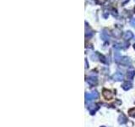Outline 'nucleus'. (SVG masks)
I'll return each mask as SVG.
<instances>
[{
	"mask_svg": "<svg viewBox=\"0 0 135 127\" xmlns=\"http://www.w3.org/2000/svg\"><path fill=\"white\" fill-rule=\"evenodd\" d=\"M85 65H86V68H87V67H89V66H88V65H88V64H87V59H85Z\"/></svg>",
	"mask_w": 135,
	"mask_h": 127,
	"instance_id": "22",
	"label": "nucleus"
},
{
	"mask_svg": "<svg viewBox=\"0 0 135 127\" xmlns=\"http://www.w3.org/2000/svg\"><path fill=\"white\" fill-rule=\"evenodd\" d=\"M122 87H123V89L125 90V91H128V90H130L133 87V85H132V83L129 82V81H125V82H123V84L122 85Z\"/></svg>",
	"mask_w": 135,
	"mask_h": 127,
	"instance_id": "7",
	"label": "nucleus"
},
{
	"mask_svg": "<svg viewBox=\"0 0 135 127\" xmlns=\"http://www.w3.org/2000/svg\"><path fill=\"white\" fill-rule=\"evenodd\" d=\"M123 78H124V75H123V74L121 73V72H117V73L114 74L113 76H112V79H113L114 81H123Z\"/></svg>",
	"mask_w": 135,
	"mask_h": 127,
	"instance_id": "3",
	"label": "nucleus"
},
{
	"mask_svg": "<svg viewBox=\"0 0 135 127\" xmlns=\"http://www.w3.org/2000/svg\"><path fill=\"white\" fill-rule=\"evenodd\" d=\"M121 59H122V57H121L120 53H118V52L114 53V60H115V62H117V63L120 62V61H121Z\"/></svg>",
	"mask_w": 135,
	"mask_h": 127,
	"instance_id": "11",
	"label": "nucleus"
},
{
	"mask_svg": "<svg viewBox=\"0 0 135 127\" xmlns=\"http://www.w3.org/2000/svg\"><path fill=\"white\" fill-rule=\"evenodd\" d=\"M113 34H114V36H119L120 35H121V32H119V30H113Z\"/></svg>",
	"mask_w": 135,
	"mask_h": 127,
	"instance_id": "17",
	"label": "nucleus"
},
{
	"mask_svg": "<svg viewBox=\"0 0 135 127\" xmlns=\"http://www.w3.org/2000/svg\"><path fill=\"white\" fill-rule=\"evenodd\" d=\"M90 94H91V96H92L93 99H97L98 97H99V93H98L97 91H93Z\"/></svg>",
	"mask_w": 135,
	"mask_h": 127,
	"instance_id": "13",
	"label": "nucleus"
},
{
	"mask_svg": "<svg viewBox=\"0 0 135 127\" xmlns=\"http://www.w3.org/2000/svg\"><path fill=\"white\" fill-rule=\"evenodd\" d=\"M114 48L116 49H123L128 47V43L127 42H116L114 43Z\"/></svg>",
	"mask_w": 135,
	"mask_h": 127,
	"instance_id": "2",
	"label": "nucleus"
},
{
	"mask_svg": "<svg viewBox=\"0 0 135 127\" xmlns=\"http://www.w3.org/2000/svg\"><path fill=\"white\" fill-rule=\"evenodd\" d=\"M101 127H106V126H101Z\"/></svg>",
	"mask_w": 135,
	"mask_h": 127,
	"instance_id": "24",
	"label": "nucleus"
},
{
	"mask_svg": "<svg viewBox=\"0 0 135 127\" xmlns=\"http://www.w3.org/2000/svg\"><path fill=\"white\" fill-rule=\"evenodd\" d=\"M91 59H92L93 60H96V59H98V58H97V53H96V54H92V55H91Z\"/></svg>",
	"mask_w": 135,
	"mask_h": 127,
	"instance_id": "19",
	"label": "nucleus"
},
{
	"mask_svg": "<svg viewBox=\"0 0 135 127\" xmlns=\"http://www.w3.org/2000/svg\"><path fill=\"white\" fill-rule=\"evenodd\" d=\"M133 48H134V49H135V44H134V45H133Z\"/></svg>",
	"mask_w": 135,
	"mask_h": 127,
	"instance_id": "23",
	"label": "nucleus"
},
{
	"mask_svg": "<svg viewBox=\"0 0 135 127\" xmlns=\"http://www.w3.org/2000/svg\"><path fill=\"white\" fill-rule=\"evenodd\" d=\"M134 12H135V8H134Z\"/></svg>",
	"mask_w": 135,
	"mask_h": 127,
	"instance_id": "25",
	"label": "nucleus"
},
{
	"mask_svg": "<svg viewBox=\"0 0 135 127\" xmlns=\"http://www.w3.org/2000/svg\"><path fill=\"white\" fill-rule=\"evenodd\" d=\"M135 75V70L131 69V70H128V79H133Z\"/></svg>",
	"mask_w": 135,
	"mask_h": 127,
	"instance_id": "12",
	"label": "nucleus"
},
{
	"mask_svg": "<svg viewBox=\"0 0 135 127\" xmlns=\"http://www.w3.org/2000/svg\"><path fill=\"white\" fill-rule=\"evenodd\" d=\"M87 82L89 83L90 86H95V85L97 84L98 82V80H97V77L96 76H90L89 78L87 79Z\"/></svg>",
	"mask_w": 135,
	"mask_h": 127,
	"instance_id": "5",
	"label": "nucleus"
},
{
	"mask_svg": "<svg viewBox=\"0 0 135 127\" xmlns=\"http://www.w3.org/2000/svg\"><path fill=\"white\" fill-rule=\"evenodd\" d=\"M130 25L135 28V18L131 19V20H130Z\"/></svg>",
	"mask_w": 135,
	"mask_h": 127,
	"instance_id": "18",
	"label": "nucleus"
},
{
	"mask_svg": "<svg viewBox=\"0 0 135 127\" xmlns=\"http://www.w3.org/2000/svg\"><path fill=\"white\" fill-rule=\"evenodd\" d=\"M128 114H129L130 116L132 117H135V108L134 109H131L129 111H128Z\"/></svg>",
	"mask_w": 135,
	"mask_h": 127,
	"instance_id": "14",
	"label": "nucleus"
},
{
	"mask_svg": "<svg viewBox=\"0 0 135 127\" xmlns=\"http://www.w3.org/2000/svg\"><path fill=\"white\" fill-rule=\"evenodd\" d=\"M100 60H101V62H102V63H104V64H107V61L106 60V58L104 57L103 55H100Z\"/></svg>",
	"mask_w": 135,
	"mask_h": 127,
	"instance_id": "16",
	"label": "nucleus"
},
{
	"mask_svg": "<svg viewBox=\"0 0 135 127\" xmlns=\"http://www.w3.org/2000/svg\"><path fill=\"white\" fill-rule=\"evenodd\" d=\"M120 63H121V65H124V66H128V65H131L132 61L129 57H128V56H123V57H122Z\"/></svg>",
	"mask_w": 135,
	"mask_h": 127,
	"instance_id": "1",
	"label": "nucleus"
},
{
	"mask_svg": "<svg viewBox=\"0 0 135 127\" xmlns=\"http://www.w3.org/2000/svg\"><path fill=\"white\" fill-rule=\"evenodd\" d=\"M88 109H89V110H90V113L91 115H94V114L96 112V110L98 109V107L96 104H92V105L89 106Z\"/></svg>",
	"mask_w": 135,
	"mask_h": 127,
	"instance_id": "9",
	"label": "nucleus"
},
{
	"mask_svg": "<svg viewBox=\"0 0 135 127\" xmlns=\"http://www.w3.org/2000/svg\"><path fill=\"white\" fill-rule=\"evenodd\" d=\"M103 96L106 99H111L112 97V93L109 90H104L103 91Z\"/></svg>",
	"mask_w": 135,
	"mask_h": 127,
	"instance_id": "8",
	"label": "nucleus"
},
{
	"mask_svg": "<svg viewBox=\"0 0 135 127\" xmlns=\"http://www.w3.org/2000/svg\"><path fill=\"white\" fill-rule=\"evenodd\" d=\"M101 38L102 41L104 42H108L110 39V34L108 33V31L106 30H104L101 33Z\"/></svg>",
	"mask_w": 135,
	"mask_h": 127,
	"instance_id": "4",
	"label": "nucleus"
},
{
	"mask_svg": "<svg viewBox=\"0 0 135 127\" xmlns=\"http://www.w3.org/2000/svg\"><path fill=\"white\" fill-rule=\"evenodd\" d=\"M112 15L113 16H117V10L116 9H112Z\"/></svg>",
	"mask_w": 135,
	"mask_h": 127,
	"instance_id": "20",
	"label": "nucleus"
},
{
	"mask_svg": "<svg viewBox=\"0 0 135 127\" xmlns=\"http://www.w3.org/2000/svg\"><path fill=\"white\" fill-rule=\"evenodd\" d=\"M133 37V34L131 30H127V31L124 32V34H123V38H124L125 40H127V41L131 40Z\"/></svg>",
	"mask_w": 135,
	"mask_h": 127,
	"instance_id": "6",
	"label": "nucleus"
},
{
	"mask_svg": "<svg viewBox=\"0 0 135 127\" xmlns=\"http://www.w3.org/2000/svg\"><path fill=\"white\" fill-rule=\"evenodd\" d=\"M85 99L86 101H91L92 100V96H91L90 93H86L85 94Z\"/></svg>",
	"mask_w": 135,
	"mask_h": 127,
	"instance_id": "15",
	"label": "nucleus"
},
{
	"mask_svg": "<svg viewBox=\"0 0 135 127\" xmlns=\"http://www.w3.org/2000/svg\"><path fill=\"white\" fill-rule=\"evenodd\" d=\"M127 122V118L124 115H121L118 117V123L121 124V125H123Z\"/></svg>",
	"mask_w": 135,
	"mask_h": 127,
	"instance_id": "10",
	"label": "nucleus"
},
{
	"mask_svg": "<svg viewBox=\"0 0 135 127\" xmlns=\"http://www.w3.org/2000/svg\"><path fill=\"white\" fill-rule=\"evenodd\" d=\"M108 15H109V14H107V11H105V13H104V14H103V16L105 17V18H107V17H108Z\"/></svg>",
	"mask_w": 135,
	"mask_h": 127,
	"instance_id": "21",
	"label": "nucleus"
}]
</instances>
